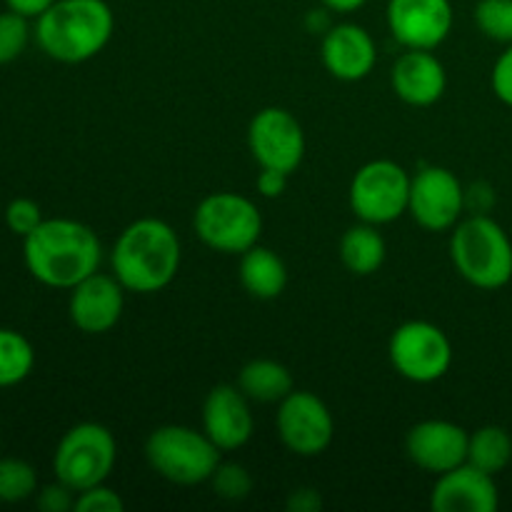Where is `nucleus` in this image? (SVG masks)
Returning a JSON list of instances; mask_svg holds the SVG:
<instances>
[{
	"label": "nucleus",
	"instance_id": "obj_5",
	"mask_svg": "<svg viewBox=\"0 0 512 512\" xmlns=\"http://www.w3.org/2000/svg\"><path fill=\"white\" fill-rule=\"evenodd\" d=\"M223 450L198 430L185 425H163L153 430L145 440V458L148 465L163 480L173 485H200L210 483Z\"/></svg>",
	"mask_w": 512,
	"mask_h": 512
},
{
	"label": "nucleus",
	"instance_id": "obj_24",
	"mask_svg": "<svg viewBox=\"0 0 512 512\" xmlns=\"http://www.w3.org/2000/svg\"><path fill=\"white\" fill-rule=\"evenodd\" d=\"M35 365V350L23 333L0 328V388L23 383Z\"/></svg>",
	"mask_w": 512,
	"mask_h": 512
},
{
	"label": "nucleus",
	"instance_id": "obj_38",
	"mask_svg": "<svg viewBox=\"0 0 512 512\" xmlns=\"http://www.w3.org/2000/svg\"><path fill=\"white\" fill-rule=\"evenodd\" d=\"M368 0H323V5L333 13H353V10H360Z\"/></svg>",
	"mask_w": 512,
	"mask_h": 512
},
{
	"label": "nucleus",
	"instance_id": "obj_19",
	"mask_svg": "<svg viewBox=\"0 0 512 512\" xmlns=\"http://www.w3.org/2000/svg\"><path fill=\"white\" fill-rule=\"evenodd\" d=\"M390 83L403 103L428 108L445 95L448 73H445V65L433 55V50H405L395 60Z\"/></svg>",
	"mask_w": 512,
	"mask_h": 512
},
{
	"label": "nucleus",
	"instance_id": "obj_6",
	"mask_svg": "<svg viewBox=\"0 0 512 512\" xmlns=\"http://www.w3.org/2000/svg\"><path fill=\"white\" fill-rule=\"evenodd\" d=\"M193 228L208 248L225 255H243L245 250L258 245L263 215L245 195L213 193L195 208Z\"/></svg>",
	"mask_w": 512,
	"mask_h": 512
},
{
	"label": "nucleus",
	"instance_id": "obj_17",
	"mask_svg": "<svg viewBox=\"0 0 512 512\" xmlns=\"http://www.w3.org/2000/svg\"><path fill=\"white\" fill-rule=\"evenodd\" d=\"M498 505L495 475L483 473L470 463L438 475V483L430 493V508L435 512H495Z\"/></svg>",
	"mask_w": 512,
	"mask_h": 512
},
{
	"label": "nucleus",
	"instance_id": "obj_8",
	"mask_svg": "<svg viewBox=\"0 0 512 512\" xmlns=\"http://www.w3.org/2000/svg\"><path fill=\"white\" fill-rule=\"evenodd\" d=\"M410 175L403 165L393 160L365 163L353 175L348 198L350 208L363 223L388 225L408 213Z\"/></svg>",
	"mask_w": 512,
	"mask_h": 512
},
{
	"label": "nucleus",
	"instance_id": "obj_25",
	"mask_svg": "<svg viewBox=\"0 0 512 512\" xmlns=\"http://www.w3.org/2000/svg\"><path fill=\"white\" fill-rule=\"evenodd\" d=\"M38 493V473L20 458H0V503H23Z\"/></svg>",
	"mask_w": 512,
	"mask_h": 512
},
{
	"label": "nucleus",
	"instance_id": "obj_31",
	"mask_svg": "<svg viewBox=\"0 0 512 512\" xmlns=\"http://www.w3.org/2000/svg\"><path fill=\"white\" fill-rule=\"evenodd\" d=\"M75 498H78V493H75L73 488H68L65 483L55 480V483L38 488V493H35V505L43 512H68L75 510Z\"/></svg>",
	"mask_w": 512,
	"mask_h": 512
},
{
	"label": "nucleus",
	"instance_id": "obj_13",
	"mask_svg": "<svg viewBox=\"0 0 512 512\" xmlns=\"http://www.w3.org/2000/svg\"><path fill=\"white\" fill-rule=\"evenodd\" d=\"M388 28L405 50H435L453 30L450 0H388Z\"/></svg>",
	"mask_w": 512,
	"mask_h": 512
},
{
	"label": "nucleus",
	"instance_id": "obj_27",
	"mask_svg": "<svg viewBox=\"0 0 512 512\" xmlns=\"http://www.w3.org/2000/svg\"><path fill=\"white\" fill-rule=\"evenodd\" d=\"M30 18L15 13V10H5L0 13V65L13 63L25 53L30 43Z\"/></svg>",
	"mask_w": 512,
	"mask_h": 512
},
{
	"label": "nucleus",
	"instance_id": "obj_32",
	"mask_svg": "<svg viewBox=\"0 0 512 512\" xmlns=\"http://www.w3.org/2000/svg\"><path fill=\"white\" fill-rule=\"evenodd\" d=\"M490 85L500 103L512 108V43L505 48V53L495 60L493 75H490Z\"/></svg>",
	"mask_w": 512,
	"mask_h": 512
},
{
	"label": "nucleus",
	"instance_id": "obj_10",
	"mask_svg": "<svg viewBox=\"0 0 512 512\" xmlns=\"http://www.w3.org/2000/svg\"><path fill=\"white\" fill-rule=\"evenodd\" d=\"M408 213L430 233L453 230L465 213V188L458 175L440 165H425L410 180Z\"/></svg>",
	"mask_w": 512,
	"mask_h": 512
},
{
	"label": "nucleus",
	"instance_id": "obj_16",
	"mask_svg": "<svg viewBox=\"0 0 512 512\" xmlns=\"http://www.w3.org/2000/svg\"><path fill=\"white\" fill-rule=\"evenodd\" d=\"M203 430L223 453L248 445L255 430L248 395L238 385H215L203 403Z\"/></svg>",
	"mask_w": 512,
	"mask_h": 512
},
{
	"label": "nucleus",
	"instance_id": "obj_30",
	"mask_svg": "<svg viewBox=\"0 0 512 512\" xmlns=\"http://www.w3.org/2000/svg\"><path fill=\"white\" fill-rule=\"evenodd\" d=\"M125 500L105 483L83 490L75 498V512H123Z\"/></svg>",
	"mask_w": 512,
	"mask_h": 512
},
{
	"label": "nucleus",
	"instance_id": "obj_29",
	"mask_svg": "<svg viewBox=\"0 0 512 512\" xmlns=\"http://www.w3.org/2000/svg\"><path fill=\"white\" fill-rule=\"evenodd\" d=\"M43 220V210H40V205L30 198H15L10 200L8 208H5V223H8V228L13 230L15 235H20V238L33 233Z\"/></svg>",
	"mask_w": 512,
	"mask_h": 512
},
{
	"label": "nucleus",
	"instance_id": "obj_36",
	"mask_svg": "<svg viewBox=\"0 0 512 512\" xmlns=\"http://www.w3.org/2000/svg\"><path fill=\"white\" fill-rule=\"evenodd\" d=\"M53 3L55 0H5V5H8L10 10L25 15V18H38V15H43Z\"/></svg>",
	"mask_w": 512,
	"mask_h": 512
},
{
	"label": "nucleus",
	"instance_id": "obj_9",
	"mask_svg": "<svg viewBox=\"0 0 512 512\" xmlns=\"http://www.w3.org/2000/svg\"><path fill=\"white\" fill-rule=\"evenodd\" d=\"M388 355L398 375L428 385L443 378L453 365V345L443 328L428 320H410L390 335Z\"/></svg>",
	"mask_w": 512,
	"mask_h": 512
},
{
	"label": "nucleus",
	"instance_id": "obj_23",
	"mask_svg": "<svg viewBox=\"0 0 512 512\" xmlns=\"http://www.w3.org/2000/svg\"><path fill=\"white\" fill-rule=\"evenodd\" d=\"M512 460V438L500 425H485V428L470 433L468 440V463L480 468L488 475L503 473Z\"/></svg>",
	"mask_w": 512,
	"mask_h": 512
},
{
	"label": "nucleus",
	"instance_id": "obj_20",
	"mask_svg": "<svg viewBox=\"0 0 512 512\" xmlns=\"http://www.w3.org/2000/svg\"><path fill=\"white\" fill-rule=\"evenodd\" d=\"M240 283L253 298L275 300L288 285V268L275 250L258 243L240 255Z\"/></svg>",
	"mask_w": 512,
	"mask_h": 512
},
{
	"label": "nucleus",
	"instance_id": "obj_34",
	"mask_svg": "<svg viewBox=\"0 0 512 512\" xmlns=\"http://www.w3.org/2000/svg\"><path fill=\"white\" fill-rule=\"evenodd\" d=\"M493 203L495 195L488 183H473L465 190V210H473V215H488Z\"/></svg>",
	"mask_w": 512,
	"mask_h": 512
},
{
	"label": "nucleus",
	"instance_id": "obj_7",
	"mask_svg": "<svg viewBox=\"0 0 512 512\" xmlns=\"http://www.w3.org/2000/svg\"><path fill=\"white\" fill-rule=\"evenodd\" d=\"M118 460V443L100 423H80L60 438L53 455L55 480L75 493L105 483Z\"/></svg>",
	"mask_w": 512,
	"mask_h": 512
},
{
	"label": "nucleus",
	"instance_id": "obj_35",
	"mask_svg": "<svg viewBox=\"0 0 512 512\" xmlns=\"http://www.w3.org/2000/svg\"><path fill=\"white\" fill-rule=\"evenodd\" d=\"M320 508H323V498H320V493L315 488H298L290 493V512H318Z\"/></svg>",
	"mask_w": 512,
	"mask_h": 512
},
{
	"label": "nucleus",
	"instance_id": "obj_1",
	"mask_svg": "<svg viewBox=\"0 0 512 512\" xmlns=\"http://www.w3.org/2000/svg\"><path fill=\"white\" fill-rule=\"evenodd\" d=\"M25 268L48 288L70 290L98 273L103 248L93 228L70 218H48L23 238Z\"/></svg>",
	"mask_w": 512,
	"mask_h": 512
},
{
	"label": "nucleus",
	"instance_id": "obj_26",
	"mask_svg": "<svg viewBox=\"0 0 512 512\" xmlns=\"http://www.w3.org/2000/svg\"><path fill=\"white\" fill-rule=\"evenodd\" d=\"M475 25L495 43H512V0H480L475 5Z\"/></svg>",
	"mask_w": 512,
	"mask_h": 512
},
{
	"label": "nucleus",
	"instance_id": "obj_33",
	"mask_svg": "<svg viewBox=\"0 0 512 512\" xmlns=\"http://www.w3.org/2000/svg\"><path fill=\"white\" fill-rule=\"evenodd\" d=\"M288 173H280L273 168H260L258 180H255V188L263 198H280V195L288 190Z\"/></svg>",
	"mask_w": 512,
	"mask_h": 512
},
{
	"label": "nucleus",
	"instance_id": "obj_28",
	"mask_svg": "<svg viewBox=\"0 0 512 512\" xmlns=\"http://www.w3.org/2000/svg\"><path fill=\"white\" fill-rule=\"evenodd\" d=\"M213 490L218 498L230 500V503H238L245 500L253 493V475L248 473V468L238 463H220L218 470L210 478Z\"/></svg>",
	"mask_w": 512,
	"mask_h": 512
},
{
	"label": "nucleus",
	"instance_id": "obj_22",
	"mask_svg": "<svg viewBox=\"0 0 512 512\" xmlns=\"http://www.w3.org/2000/svg\"><path fill=\"white\" fill-rule=\"evenodd\" d=\"M385 248L383 235L378 233V225L360 223L345 230L340 238V260L353 275H373L383 268Z\"/></svg>",
	"mask_w": 512,
	"mask_h": 512
},
{
	"label": "nucleus",
	"instance_id": "obj_4",
	"mask_svg": "<svg viewBox=\"0 0 512 512\" xmlns=\"http://www.w3.org/2000/svg\"><path fill=\"white\" fill-rule=\"evenodd\" d=\"M455 270L480 290H500L512 280V243L490 215L460 220L450 235Z\"/></svg>",
	"mask_w": 512,
	"mask_h": 512
},
{
	"label": "nucleus",
	"instance_id": "obj_15",
	"mask_svg": "<svg viewBox=\"0 0 512 512\" xmlns=\"http://www.w3.org/2000/svg\"><path fill=\"white\" fill-rule=\"evenodd\" d=\"M470 433L450 420H423L405 435V453L418 468L443 475L468 463Z\"/></svg>",
	"mask_w": 512,
	"mask_h": 512
},
{
	"label": "nucleus",
	"instance_id": "obj_37",
	"mask_svg": "<svg viewBox=\"0 0 512 512\" xmlns=\"http://www.w3.org/2000/svg\"><path fill=\"white\" fill-rule=\"evenodd\" d=\"M333 28V25H330V18H328V13H325V10H310L308 13V30L310 33H328V30Z\"/></svg>",
	"mask_w": 512,
	"mask_h": 512
},
{
	"label": "nucleus",
	"instance_id": "obj_3",
	"mask_svg": "<svg viewBox=\"0 0 512 512\" xmlns=\"http://www.w3.org/2000/svg\"><path fill=\"white\" fill-rule=\"evenodd\" d=\"M115 30V15L105 0H55L35 18V43L65 65H78L103 53Z\"/></svg>",
	"mask_w": 512,
	"mask_h": 512
},
{
	"label": "nucleus",
	"instance_id": "obj_14",
	"mask_svg": "<svg viewBox=\"0 0 512 512\" xmlns=\"http://www.w3.org/2000/svg\"><path fill=\"white\" fill-rule=\"evenodd\" d=\"M125 308V288L115 275L93 273L70 288L68 313L75 328L88 335H103L118 325Z\"/></svg>",
	"mask_w": 512,
	"mask_h": 512
},
{
	"label": "nucleus",
	"instance_id": "obj_18",
	"mask_svg": "<svg viewBox=\"0 0 512 512\" xmlns=\"http://www.w3.org/2000/svg\"><path fill=\"white\" fill-rule=\"evenodd\" d=\"M320 55H323L325 70L333 78L355 83L373 73L378 63V45L363 25L340 23L323 35Z\"/></svg>",
	"mask_w": 512,
	"mask_h": 512
},
{
	"label": "nucleus",
	"instance_id": "obj_11",
	"mask_svg": "<svg viewBox=\"0 0 512 512\" xmlns=\"http://www.w3.org/2000/svg\"><path fill=\"white\" fill-rule=\"evenodd\" d=\"M278 435L290 453L300 458H315L325 453L335 438V420L328 405L308 390H293L285 400H280Z\"/></svg>",
	"mask_w": 512,
	"mask_h": 512
},
{
	"label": "nucleus",
	"instance_id": "obj_2",
	"mask_svg": "<svg viewBox=\"0 0 512 512\" xmlns=\"http://www.w3.org/2000/svg\"><path fill=\"white\" fill-rule=\"evenodd\" d=\"M183 260L180 238L158 218L130 223L110 250L113 275L125 290L140 295L160 293L175 280Z\"/></svg>",
	"mask_w": 512,
	"mask_h": 512
},
{
	"label": "nucleus",
	"instance_id": "obj_21",
	"mask_svg": "<svg viewBox=\"0 0 512 512\" xmlns=\"http://www.w3.org/2000/svg\"><path fill=\"white\" fill-rule=\"evenodd\" d=\"M238 388L250 403H280L295 390L293 375L278 360H250L238 373Z\"/></svg>",
	"mask_w": 512,
	"mask_h": 512
},
{
	"label": "nucleus",
	"instance_id": "obj_12",
	"mask_svg": "<svg viewBox=\"0 0 512 512\" xmlns=\"http://www.w3.org/2000/svg\"><path fill=\"white\" fill-rule=\"evenodd\" d=\"M248 145L260 168L295 173L305 158V133L285 108H263L248 128Z\"/></svg>",
	"mask_w": 512,
	"mask_h": 512
}]
</instances>
